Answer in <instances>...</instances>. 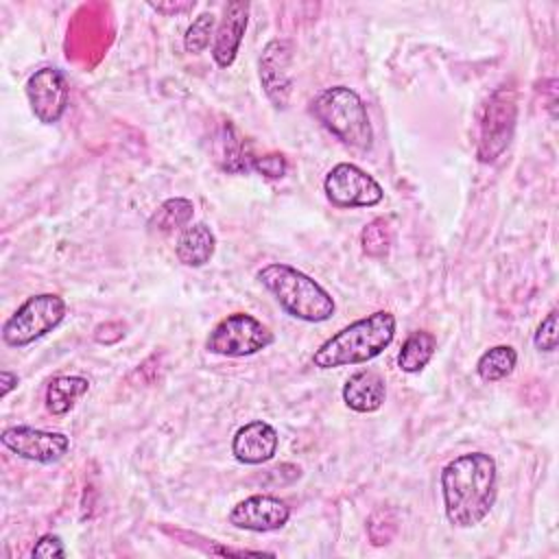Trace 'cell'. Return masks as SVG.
<instances>
[{"label": "cell", "mask_w": 559, "mask_h": 559, "mask_svg": "<svg viewBox=\"0 0 559 559\" xmlns=\"http://www.w3.org/2000/svg\"><path fill=\"white\" fill-rule=\"evenodd\" d=\"M445 518L456 528H472L483 522L498 493V467L485 452H469L452 459L441 472Z\"/></svg>", "instance_id": "cell-1"}, {"label": "cell", "mask_w": 559, "mask_h": 559, "mask_svg": "<svg viewBox=\"0 0 559 559\" xmlns=\"http://www.w3.org/2000/svg\"><path fill=\"white\" fill-rule=\"evenodd\" d=\"M395 336V317L386 310L367 314L332 334L312 356L314 367L334 369L360 365L382 354Z\"/></svg>", "instance_id": "cell-2"}, {"label": "cell", "mask_w": 559, "mask_h": 559, "mask_svg": "<svg viewBox=\"0 0 559 559\" xmlns=\"http://www.w3.org/2000/svg\"><path fill=\"white\" fill-rule=\"evenodd\" d=\"M258 280L295 319L319 323L334 314L332 295L310 275L290 264L271 262L258 271Z\"/></svg>", "instance_id": "cell-3"}, {"label": "cell", "mask_w": 559, "mask_h": 559, "mask_svg": "<svg viewBox=\"0 0 559 559\" xmlns=\"http://www.w3.org/2000/svg\"><path fill=\"white\" fill-rule=\"evenodd\" d=\"M310 111L343 144L358 151L373 146V127L367 107L354 90L345 85L325 87L312 98Z\"/></svg>", "instance_id": "cell-4"}, {"label": "cell", "mask_w": 559, "mask_h": 559, "mask_svg": "<svg viewBox=\"0 0 559 559\" xmlns=\"http://www.w3.org/2000/svg\"><path fill=\"white\" fill-rule=\"evenodd\" d=\"M66 301L59 295L41 293L28 297L2 325V341L9 347H24L52 332L66 317Z\"/></svg>", "instance_id": "cell-5"}, {"label": "cell", "mask_w": 559, "mask_h": 559, "mask_svg": "<svg viewBox=\"0 0 559 559\" xmlns=\"http://www.w3.org/2000/svg\"><path fill=\"white\" fill-rule=\"evenodd\" d=\"M273 343L271 330L247 312H234L221 319L205 338V347L218 356H251Z\"/></svg>", "instance_id": "cell-6"}, {"label": "cell", "mask_w": 559, "mask_h": 559, "mask_svg": "<svg viewBox=\"0 0 559 559\" xmlns=\"http://www.w3.org/2000/svg\"><path fill=\"white\" fill-rule=\"evenodd\" d=\"M515 98L513 92L500 87L491 94L485 105L483 122H480V138H478V159L483 164L496 162L509 146L515 129Z\"/></svg>", "instance_id": "cell-7"}, {"label": "cell", "mask_w": 559, "mask_h": 559, "mask_svg": "<svg viewBox=\"0 0 559 559\" xmlns=\"http://www.w3.org/2000/svg\"><path fill=\"white\" fill-rule=\"evenodd\" d=\"M325 197L336 207H371L382 201V186L362 168L349 162L336 164L323 181Z\"/></svg>", "instance_id": "cell-8"}, {"label": "cell", "mask_w": 559, "mask_h": 559, "mask_svg": "<svg viewBox=\"0 0 559 559\" xmlns=\"http://www.w3.org/2000/svg\"><path fill=\"white\" fill-rule=\"evenodd\" d=\"M26 98L39 122H59L70 103V87L63 72L50 66L35 70L26 81Z\"/></svg>", "instance_id": "cell-9"}, {"label": "cell", "mask_w": 559, "mask_h": 559, "mask_svg": "<svg viewBox=\"0 0 559 559\" xmlns=\"http://www.w3.org/2000/svg\"><path fill=\"white\" fill-rule=\"evenodd\" d=\"M0 441L13 454L35 461V463H55L70 450V437L63 432L41 430L33 426H9L2 430Z\"/></svg>", "instance_id": "cell-10"}, {"label": "cell", "mask_w": 559, "mask_h": 559, "mask_svg": "<svg viewBox=\"0 0 559 559\" xmlns=\"http://www.w3.org/2000/svg\"><path fill=\"white\" fill-rule=\"evenodd\" d=\"M293 44L288 39H271L258 61L260 83L266 98L284 109L293 92Z\"/></svg>", "instance_id": "cell-11"}, {"label": "cell", "mask_w": 559, "mask_h": 559, "mask_svg": "<svg viewBox=\"0 0 559 559\" xmlns=\"http://www.w3.org/2000/svg\"><path fill=\"white\" fill-rule=\"evenodd\" d=\"M290 518V507L266 493H255L245 500H240L231 511H229V522L236 528L253 531V533H269L282 528Z\"/></svg>", "instance_id": "cell-12"}, {"label": "cell", "mask_w": 559, "mask_h": 559, "mask_svg": "<svg viewBox=\"0 0 559 559\" xmlns=\"http://www.w3.org/2000/svg\"><path fill=\"white\" fill-rule=\"evenodd\" d=\"M280 445L277 430L262 419L240 426L231 441V454L245 465H260L275 456Z\"/></svg>", "instance_id": "cell-13"}, {"label": "cell", "mask_w": 559, "mask_h": 559, "mask_svg": "<svg viewBox=\"0 0 559 559\" xmlns=\"http://www.w3.org/2000/svg\"><path fill=\"white\" fill-rule=\"evenodd\" d=\"M249 20V4L247 2H229L223 11V20L214 35L212 57L221 68H229L238 55L245 28Z\"/></svg>", "instance_id": "cell-14"}, {"label": "cell", "mask_w": 559, "mask_h": 559, "mask_svg": "<svg viewBox=\"0 0 559 559\" xmlns=\"http://www.w3.org/2000/svg\"><path fill=\"white\" fill-rule=\"evenodd\" d=\"M386 384L380 373L360 369L343 384V402L356 413H373L384 404Z\"/></svg>", "instance_id": "cell-15"}, {"label": "cell", "mask_w": 559, "mask_h": 559, "mask_svg": "<svg viewBox=\"0 0 559 559\" xmlns=\"http://www.w3.org/2000/svg\"><path fill=\"white\" fill-rule=\"evenodd\" d=\"M216 251V238H214V231L205 225V223H192L188 225L177 245H175V253H177V260L186 266H203L212 260Z\"/></svg>", "instance_id": "cell-16"}, {"label": "cell", "mask_w": 559, "mask_h": 559, "mask_svg": "<svg viewBox=\"0 0 559 559\" xmlns=\"http://www.w3.org/2000/svg\"><path fill=\"white\" fill-rule=\"evenodd\" d=\"M255 155L249 153L245 138L231 122H225L218 131L216 140V159L223 170L227 173H247L251 168Z\"/></svg>", "instance_id": "cell-17"}, {"label": "cell", "mask_w": 559, "mask_h": 559, "mask_svg": "<svg viewBox=\"0 0 559 559\" xmlns=\"http://www.w3.org/2000/svg\"><path fill=\"white\" fill-rule=\"evenodd\" d=\"M90 380L83 376H57L46 386V408L52 415H66L87 393Z\"/></svg>", "instance_id": "cell-18"}, {"label": "cell", "mask_w": 559, "mask_h": 559, "mask_svg": "<svg viewBox=\"0 0 559 559\" xmlns=\"http://www.w3.org/2000/svg\"><path fill=\"white\" fill-rule=\"evenodd\" d=\"M435 349L437 338L426 330H417L402 343V349L397 354V367L406 373H419L435 356Z\"/></svg>", "instance_id": "cell-19"}, {"label": "cell", "mask_w": 559, "mask_h": 559, "mask_svg": "<svg viewBox=\"0 0 559 559\" xmlns=\"http://www.w3.org/2000/svg\"><path fill=\"white\" fill-rule=\"evenodd\" d=\"M192 214H194V203L190 199L173 197V199H166L153 212V216L148 218V227L157 229L162 234H168V231H175V229L188 225Z\"/></svg>", "instance_id": "cell-20"}, {"label": "cell", "mask_w": 559, "mask_h": 559, "mask_svg": "<svg viewBox=\"0 0 559 559\" xmlns=\"http://www.w3.org/2000/svg\"><path fill=\"white\" fill-rule=\"evenodd\" d=\"M518 362V354L511 345L489 347L476 362V371L485 382H498L507 378Z\"/></svg>", "instance_id": "cell-21"}, {"label": "cell", "mask_w": 559, "mask_h": 559, "mask_svg": "<svg viewBox=\"0 0 559 559\" xmlns=\"http://www.w3.org/2000/svg\"><path fill=\"white\" fill-rule=\"evenodd\" d=\"M391 242H393V234L384 218L369 221L360 231V245L369 258H384L391 249Z\"/></svg>", "instance_id": "cell-22"}, {"label": "cell", "mask_w": 559, "mask_h": 559, "mask_svg": "<svg viewBox=\"0 0 559 559\" xmlns=\"http://www.w3.org/2000/svg\"><path fill=\"white\" fill-rule=\"evenodd\" d=\"M216 26V17L214 13H201L186 31L183 35V48L190 55H199L210 46V37L214 33Z\"/></svg>", "instance_id": "cell-23"}, {"label": "cell", "mask_w": 559, "mask_h": 559, "mask_svg": "<svg viewBox=\"0 0 559 559\" xmlns=\"http://www.w3.org/2000/svg\"><path fill=\"white\" fill-rule=\"evenodd\" d=\"M533 343L539 352H555L557 349V310H550L546 319L537 325Z\"/></svg>", "instance_id": "cell-24"}, {"label": "cell", "mask_w": 559, "mask_h": 559, "mask_svg": "<svg viewBox=\"0 0 559 559\" xmlns=\"http://www.w3.org/2000/svg\"><path fill=\"white\" fill-rule=\"evenodd\" d=\"M251 168L269 179H280L286 175L288 166H286V157L282 153H266V155H255L251 162Z\"/></svg>", "instance_id": "cell-25"}, {"label": "cell", "mask_w": 559, "mask_h": 559, "mask_svg": "<svg viewBox=\"0 0 559 559\" xmlns=\"http://www.w3.org/2000/svg\"><path fill=\"white\" fill-rule=\"evenodd\" d=\"M367 531H369V537H373L378 531H382L380 537H378V546L389 544L391 537L395 535V518H393V513H391V511H384V509L376 511V513L369 518Z\"/></svg>", "instance_id": "cell-26"}, {"label": "cell", "mask_w": 559, "mask_h": 559, "mask_svg": "<svg viewBox=\"0 0 559 559\" xmlns=\"http://www.w3.org/2000/svg\"><path fill=\"white\" fill-rule=\"evenodd\" d=\"M33 557H66V546L59 535H41L33 546Z\"/></svg>", "instance_id": "cell-27"}, {"label": "cell", "mask_w": 559, "mask_h": 559, "mask_svg": "<svg viewBox=\"0 0 559 559\" xmlns=\"http://www.w3.org/2000/svg\"><path fill=\"white\" fill-rule=\"evenodd\" d=\"M0 384H2V386H0V395L7 397V395L17 386V373L2 369V371H0Z\"/></svg>", "instance_id": "cell-28"}, {"label": "cell", "mask_w": 559, "mask_h": 559, "mask_svg": "<svg viewBox=\"0 0 559 559\" xmlns=\"http://www.w3.org/2000/svg\"><path fill=\"white\" fill-rule=\"evenodd\" d=\"M151 7L155 9V11H159V13H183V11H190L192 7H194V2H181V4H155V2H151Z\"/></svg>", "instance_id": "cell-29"}]
</instances>
